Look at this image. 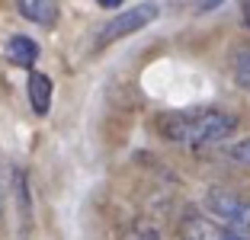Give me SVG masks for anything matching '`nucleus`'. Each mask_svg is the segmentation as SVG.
Wrapping results in <instances>:
<instances>
[{
	"mask_svg": "<svg viewBox=\"0 0 250 240\" xmlns=\"http://www.w3.org/2000/svg\"><path fill=\"white\" fill-rule=\"evenodd\" d=\"M237 128V119L221 109L199 112H170L161 122V131L177 144H215Z\"/></svg>",
	"mask_w": 250,
	"mask_h": 240,
	"instance_id": "1",
	"label": "nucleus"
},
{
	"mask_svg": "<svg viewBox=\"0 0 250 240\" xmlns=\"http://www.w3.org/2000/svg\"><path fill=\"white\" fill-rule=\"evenodd\" d=\"M154 20H157V3H138V7L112 16L103 29H100V39H96V42L109 45V42H116V39H125V36H132V32L145 29L147 22H154Z\"/></svg>",
	"mask_w": 250,
	"mask_h": 240,
	"instance_id": "2",
	"label": "nucleus"
},
{
	"mask_svg": "<svg viewBox=\"0 0 250 240\" xmlns=\"http://www.w3.org/2000/svg\"><path fill=\"white\" fill-rule=\"evenodd\" d=\"M206 205L218 221H225L228 227H237V231H247L250 227V202H244L241 196L228 189H212L206 196Z\"/></svg>",
	"mask_w": 250,
	"mask_h": 240,
	"instance_id": "3",
	"label": "nucleus"
},
{
	"mask_svg": "<svg viewBox=\"0 0 250 240\" xmlns=\"http://www.w3.org/2000/svg\"><path fill=\"white\" fill-rule=\"evenodd\" d=\"M183 240H247V237L215 224V221L202 218V215H189V218L183 221Z\"/></svg>",
	"mask_w": 250,
	"mask_h": 240,
	"instance_id": "4",
	"label": "nucleus"
},
{
	"mask_svg": "<svg viewBox=\"0 0 250 240\" xmlns=\"http://www.w3.org/2000/svg\"><path fill=\"white\" fill-rule=\"evenodd\" d=\"M16 7L26 20L39 22V26H55L58 20V0H16Z\"/></svg>",
	"mask_w": 250,
	"mask_h": 240,
	"instance_id": "5",
	"label": "nucleus"
},
{
	"mask_svg": "<svg viewBox=\"0 0 250 240\" xmlns=\"http://www.w3.org/2000/svg\"><path fill=\"white\" fill-rule=\"evenodd\" d=\"M3 55H7L16 67H32L36 58H39V45L32 42V39H26V36H13L7 45H3Z\"/></svg>",
	"mask_w": 250,
	"mask_h": 240,
	"instance_id": "6",
	"label": "nucleus"
},
{
	"mask_svg": "<svg viewBox=\"0 0 250 240\" xmlns=\"http://www.w3.org/2000/svg\"><path fill=\"white\" fill-rule=\"evenodd\" d=\"M29 102H32V112L36 116H48L52 109V80L45 74H29Z\"/></svg>",
	"mask_w": 250,
	"mask_h": 240,
	"instance_id": "7",
	"label": "nucleus"
},
{
	"mask_svg": "<svg viewBox=\"0 0 250 240\" xmlns=\"http://www.w3.org/2000/svg\"><path fill=\"white\" fill-rule=\"evenodd\" d=\"M234 80L237 87L250 90V48H241L234 55Z\"/></svg>",
	"mask_w": 250,
	"mask_h": 240,
	"instance_id": "8",
	"label": "nucleus"
},
{
	"mask_svg": "<svg viewBox=\"0 0 250 240\" xmlns=\"http://www.w3.org/2000/svg\"><path fill=\"white\" fill-rule=\"evenodd\" d=\"M231 157H234V160H241V163H250V138L231 147Z\"/></svg>",
	"mask_w": 250,
	"mask_h": 240,
	"instance_id": "9",
	"label": "nucleus"
},
{
	"mask_svg": "<svg viewBox=\"0 0 250 240\" xmlns=\"http://www.w3.org/2000/svg\"><path fill=\"white\" fill-rule=\"evenodd\" d=\"M221 0H202V3H199V10H212V7H218Z\"/></svg>",
	"mask_w": 250,
	"mask_h": 240,
	"instance_id": "10",
	"label": "nucleus"
},
{
	"mask_svg": "<svg viewBox=\"0 0 250 240\" xmlns=\"http://www.w3.org/2000/svg\"><path fill=\"white\" fill-rule=\"evenodd\" d=\"M96 3H100V7H119L122 0H96Z\"/></svg>",
	"mask_w": 250,
	"mask_h": 240,
	"instance_id": "11",
	"label": "nucleus"
}]
</instances>
